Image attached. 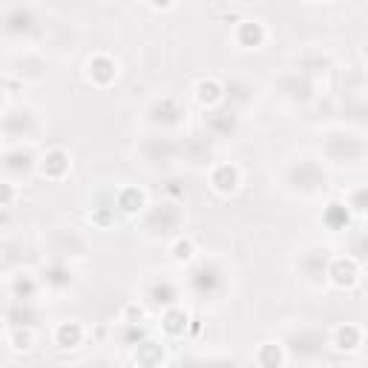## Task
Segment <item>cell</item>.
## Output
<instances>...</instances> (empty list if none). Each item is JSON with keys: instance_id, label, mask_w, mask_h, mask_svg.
Segmentation results:
<instances>
[{"instance_id": "1", "label": "cell", "mask_w": 368, "mask_h": 368, "mask_svg": "<svg viewBox=\"0 0 368 368\" xmlns=\"http://www.w3.org/2000/svg\"><path fill=\"white\" fill-rule=\"evenodd\" d=\"M38 170L43 178H50V181H61L69 176L72 170V156L64 150V147H50L40 159H38Z\"/></svg>"}, {"instance_id": "2", "label": "cell", "mask_w": 368, "mask_h": 368, "mask_svg": "<svg viewBox=\"0 0 368 368\" xmlns=\"http://www.w3.org/2000/svg\"><path fill=\"white\" fill-rule=\"evenodd\" d=\"M84 75H86V81H89L92 86L107 89V86H110V84L118 78V67H115V61H113L110 55L98 52V55H92V58L86 61V69H84Z\"/></svg>"}, {"instance_id": "3", "label": "cell", "mask_w": 368, "mask_h": 368, "mask_svg": "<svg viewBox=\"0 0 368 368\" xmlns=\"http://www.w3.org/2000/svg\"><path fill=\"white\" fill-rule=\"evenodd\" d=\"M326 273H328V282H331L334 288L348 291V288H354V285L360 282V262L351 259V256H345V259H334L331 268H328Z\"/></svg>"}, {"instance_id": "4", "label": "cell", "mask_w": 368, "mask_h": 368, "mask_svg": "<svg viewBox=\"0 0 368 368\" xmlns=\"http://www.w3.org/2000/svg\"><path fill=\"white\" fill-rule=\"evenodd\" d=\"M239 184H242V173L236 164H216L210 170V188L219 193V196H234L239 190Z\"/></svg>"}, {"instance_id": "5", "label": "cell", "mask_w": 368, "mask_h": 368, "mask_svg": "<svg viewBox=\"0 0 368 368\" xmlns=\"http://www.w3.org/2000/svg\"><path fill=\"white\" fill-rule=\"evenodd\" d=\"M236 43L242 50H262V43L268 40V29L259 23V21H242L234 32Z\"/></svg>"}, {"instance_id": "6", "label": "cell", "mask_w": 368, "mask_h": 368, "mask_svg": "<svg viewBox=\"0 0 368 368\" xmlns=\"http://www.w3.org/2000/svg\"><path fill=\"white\" fill-rule=\"evenodd\" d=\"M331 345H334L340 354L360 351V345H362V328H360V326H351V322H345V326H337L334 334H331Z\"/></svg>"}, {"instance_id": "7", "label": "cell", "mask_w": 368, "mask_h": 368, "mask_svg": "<svg viewBox=\"0 0 368 368\" xmlns=\"http://www.w3.org/2000/svg\"><path fill=\"white\" fill-rule=\"evenodd\" d=\"M193 98H196L202 107L213 110V107L222 104V98H224V86H222L216 78H202V81L193 86Z\"/></svg>"}, {"instance_id": "8", "label": "cell", "mask_w": 368, "mask_h": 368, "mask_svg": "<svg viewBox=\"0 0 368 368\" xmlns=\"http://www.w3.org/2000/svg\"><path fill=\"white\" fill-rule=\"evenodd\" d=\"M147 207V193L144 190H138V188H124L118 190L115 196V210L127 213V216H135V213H142Z\"/></svg>"}, {"instance_id": "9", "label": "cell", "mask_w": 368, "mask_h": 368, "mask_svg": "<svg viewBox=\"0 0 368 368\" xmlns=\"http://www.w3.org/2000/svg\"><path fill=\"white\" fill-rule=\"evenodd\" d=\"M253 360H256L259 368H282L285 365V348H282V343L268 340V343H262L256 348Z\"/></svg>"}, {"instance_id": "10", "label": "cell", "mask_w": 368, "mask_h": 368, "mask_svg": "<svg viewBox=\"0 0 368 368\" xmlns=\"http://www.w3.org/2000/svg\"><path fill=\"white\" fill-rule=\"evenodd\" d=\"M188 322H190V316H188V311H184L181 305H170V308H164V314H161V328H164V334H170V337L184 334Z\"/></svg>"}, {"instance_id": "11", "label": "cell", "mask_w": 368, "mask_h": 368, "mask_svg": "<svg viewBox=\"0 0 368 368\" xmlns=\"http://www.w3.org/2000/svg\"><path fill=\"white\" fill-rule=\"evenodd\" d=\"M84 337H86V331H84V326H78V322H61V326L55 328V345L58 348H78L81 343H84Z\"/></svg>"}, {"instance_id": "12", "label": "cell", "mask_w": 368, "mask_h": 368, "mask_svg": "<svg viewBox=\"0 0 368 368\" xmlns=\"http://www.w3.org/2000/svg\"><path fill=\"white\" fill-rule=\"evenodd\" d=\"M170 256L176 265H190L196 259V242L190 236H176V242L170 245Z\"/></svg>"}, {"instance_id": "13", "label": "cell", "mask_w": 368, "mask_h": 368, "mask_svg": "<svg viewBox=\"0 0 368 368\" xmlns=\"http://www.w3.org/2000/svg\"><path fill=\"white\" fill-rule=\"evenodd\" d=\"M9 348L18 351V354H21V351H23V354L32 351V348H35V331H32V328H15V331L9 334Z\"/></svg>"}, {"instance_id": "14", "label": "cell", "mask_w": 368, "mask_h": 368, "mask_svg": "<svg viewBox=\"0 0 368 368\" xmlns=\"http://www.w3.org/2000/svg\"><path fill=\"white\" fill-rule=\"evenodd\" d=\"M326 222L331 224V227H343V224H348L351 222V210L345 207V205H328V210H326Z\"/></svg>"}, {"instance_id": "15", "label": "cell", "mask_w": 368, "mask_h": 368, "mask_svg": "<svg viewBox=\"0 0 368 368\" xmlns=\"http://www.w3.org/2000/svg\"><path fill=\"white\" fill-rule=\"evenodd\" d=\"M18 199V184L15 181H0V207H9Z\"/></svg>"}, {"instance_id": "16", "label": "cell", "mask_w": 368, "mask_h": 368, "mask_svg": "<svg viewBox=\"0 0 368 368\" xmlns=\"http://www.w3.org/2000/svg\"><path fill=\"white\" fill-rule=\"evenodd\" d=\"M345 207H351L354 213H360V216H362V213H365V190L360 188V190L354 193V202H351V205L345 202Z\"/></svg>"}, {"instance_id": "17", "label": "cell", "mask_w": 368, "mask_h": 368, "mask_svg": "<svg viewBox=\"0 0 368 368\" xmlns=\"http://www.w3.org/2000/svg\"><path fill=\"white\" fill-rule=\"evenodd\" d=\"M0 334H4V319H0Z\"/></svg>"}, {"instance_id": "18", "label": "cell", "mask_w": 368, "mask_h": 368, "mask_svg": "<svg viewBox=\"0 0 368 368\" xmlns=\"http://www.w3.org/2000/svg\"><path fill=\"white\" fill-rule=\"evenodd\" d=\"M354 368H360V365H354Z\"/></svg>"}]
</instances>
